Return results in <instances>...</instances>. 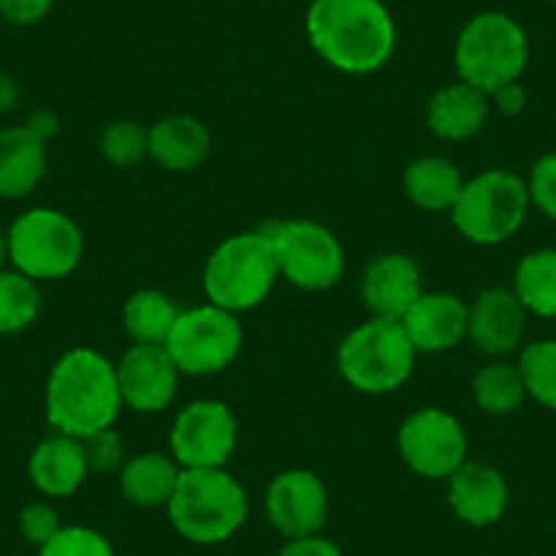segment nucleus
<instances>
[{
  "instance_id": "nucleus-36",
  "label": "nucleus",
  "mask_w": 556,
  "mask_h": 556,
  "mask_svg": "<svg viewBox=\"0 0 556 556\" xmlns=\"http://www.w3.org/2000/svg\"><path fill=\"white\" fill-rule=\"evenodd\" d=\"M276 556H344V551L339 548V543L330 538L319 534H306V538H292L287 540L281 548L276 551Z\"/></svg>"
},
{
  "instance_id": "nucleus-38",
  "label": "nucleus",
  "mask_w": 556,
  "mask_h": 556,
  "mask_svg": "<svg viewBox=\"0 0 556 556\" xmlns=\"http://www.w3.org/2000/svg\"><path fill=\"white\" fill-rule=\"evenodd\" d=\"M25 126H28L36 137H41L47 142V139H52L58 134V117L52 115V112L39 110V112H34L28 121H25Z\"/></svg>"
},
{
  "instance_id": "nucleus-14",
  "label": "nucleus",
  "mask_w": 556,
  "mask_h": 556,
  "mask_svg": "<svg viewBox=\"0 0 556 556\" xmlns=\"http://www.w3.org/2000/svg\"><path fill=\"white\" fill-rule=\"evenodd\" d=\"M123 406L137 415H159L178 395L184 374L164 344H131L115 363Z\"/></svg>"
},
{
  "instance_id": "nucleus-12",
  "label": "nucleus",
  "mask_w": 556,
  "mask_h": 556,
  "mask_svg": "<svg viewBox=\"0 0 556 556\" xmlns=\"http://www.w3.org/2000/svg\"><path fill=\"white\" fill-rule=\"evenodd\" d=\"M238 447V417L218 399H197L175 415L169 456L180 469H224Z\"/></svg>"
},
{
  "instance_id": "nucleus-8",
  "label": "nucleus",
  "mask_w": 556,
  "mask_h": 556,
  "mask_svg": "<svg viewBox=\"0 0 556 556\" xmlns=\"http://www.w3.org/2000/svg\"><path fill=\"white\" fill-rule=\"evenodd\" d=\"M7 240L12 267L36 285L72 276L85 256L83 229L58 207L25 211L7 229Z\"/></svg>"
},
{
  "instance_id": "nucleus-32",
  "label": "nucleus",
  "mask_w": 556,
  "mask_h": 556,
  "mask_svg": "<svg viewBox=\"0 0 556 556\" xmlns=\"http://www.w3.org/2000/svg\"><path fill=\"white\" fill-rule=\"evenodd\" d=\"M527 189L532 207H538L545 218L556 222V151L543 153V156L532 164L527 178Z\"/></svg>"
},
{
  "instance_id": "nucleus-33",
  "label": "nucleus",
  "mask_w": 556,
  "mask_h": 556,
  "mask_svg": "<svg viewBox=\"0 0 556 556\" xmlns=\"http://www.w3.org/2000/svg\"><path fill=\"white\" fill-rule=\"evenodd\" d=\"M83 447L90 472H121L123 462H126V445H123L121 434L115 429H104L85 437Z\"/></svg>"
},
{
  "instance_id": "nucleus-20",
  "label": "nucleus",
  "mask_w": 556,
  "mask_h": 556,
  "mask_svg": "<svg viewBox=\"0 0 556 556\" xmlns=\"http://www.w3.org/2000/svg\"><path fill=\"white\" fill-rule=\"evenodd\" d=\"M88 475L83 440L66 434H52L41 440L28 458L30 483L50 500H66L77 494Z\"/></svg>"
},
{
  "instance_id": "nucleus-29",
  "label": "nucleus",
  "mask_w": 556,
  "mask_h": 556,
  "mask_svg": "<svg viewBox=\"0 0 556 556\" xmlns=\"http://www.w3.org/2000/svg\"><path fill=\"white\" fill-rule=\"evenodd\" d=\"M518 371L523 377L527 399L556 412V339H540L521 346Z\"/></svg>"
},
{
  "instance_id": "nucleus-25",
  "label": "nucleus",
  "mask_w": 556,
  "mask_h": 556,
  "mask_svg": "<svg viewBox=\"0 0 556 556\" xmlns=\"http://www.w3.org/2000/svg\"><path fill=\"white\" fill-rule=\"evenodd\" d=\"M513 292L529 317L556 319V249H534L518 260L513 270Z\"/></svg>"
},
{
  "instance_id": "nucleus-27",
  "label": "nucleus",
  "mask_w": 556,
  "mask_h": 556,
  "mask_svg": "<svg viewBox=\"0 0 556 556\" xmlns=\"http://www.w3.org/2000/svg\"><path fill=\"white\" fill-rule=\"evenodd\" d=\"M178 314V303L162 290H137L123 306V330L134 344H164Z\"/></svg>"
},
{
  "instance_id": "nucleus-7",
  "label": "nucleus",
  "mask_w": 556,
  "mask_h": 556,
  "mask_svg": "<svg viewBox=\"0 0 556 556\" xmlns=\"http://www.w3.org/2000/svg\"><path fill=\"white\" fill-rule=\"evenodd\" d=\"M527 178L510 169L491 167L464 180L451 211L453 227L475 245H502L518 235L529 216Z\"/></svg>"
},
{
  "instance_id": "nucleus-21",
  "label": "nucleus",
  "mask_w": 556,
  "mask_h": 556,
  "mask_svg": "<svg viewBox=\"0 0 556 556\" xmlns=\"http://www.w3.org/2000/svg\"><path fill=\"white\" fill-rule=\"evenodd\" d=\"M211 131L200 117L167 115L148 128V156L167 173H194L207 162Z\"/></svg>"
},
{
  "instance_id": "nucleus-4",
  "label": "nucleus",
  "mask_w": 556,
  "mask_h": 556,
  "mask_svg": "<svg viewBox=\"0 0 556 556\" xmlns=\"http://www.w3.org/2000/svg\"><path fill=\"white\" fill-rule=\"evenodd\" d=\"M278 281V265L265 229L229 235L211 251L202 267L207 303L243 314L262 306Z\"/></svg>"
},
{
  "instance_id": "nucleus-3",
  "label": "nucleus",
  "mask_w": 556,
  "mask_h": 556,
  "mask_svg": "<svg viewBox=\"0 0 556 556\" xmlns=\"http://www.w3.org/2000/svg\"><path fill=\"white\" fill-rule=\"evenodd\" d=\"M167 516L175 532L194 545H218L243 529L249 518V494L224 469H184Z\"/></svg>"
},
{
  "instance_id": "nucleus-30",
  "label": "nucleus",
  "mask_w": 556,
  "mask_h": 556,
  "mask_svg": "<svg viewBox=\"0 0 556 556\" xmlns=\"http://www.w3.org/2000/svg\"><path fill=\"white\" fill-rule=\"evenodd\" d=\"M99 151L112 167H137L148 159V128L137 121H112L101 131Z\"/></svg>"
},
{
  "instance_id": "nucleus-34",
  "label": "nucleus",
  "mask_w": 556,
  "mask_h": 556,
  "mask_svg": "<svg viewBox=\"0 0 556 556\" xmlns=\"http://www.w3.org/2000/svg\"><path fill=\"white\" fill-rule=\"evenodd\" d=\"M17 527H20V534L25 538V543L41 548L47 540H52L58 532H61L63 521L50 502H30V505H25L23 510H20Z\"/></svg>"
},
{
  "instance_id": "nucleus-11",
  "label": "nucleus",
  "mask_w": 556,
  "mask_h": 556,
  "mask_svg": "<svg viewBox=\"0 0 556 556\" xmlns=\"http://www.w3.org/2000/svg\"><path fill=\"white\" fill-rule=\"evenodd\" d=\"M395 447L412 475L424 480H447L467 462L469 440L453 412L442 406H420L399 426Z\"/></svg>"
},
{
  "instance_id": "nucleus-40",
  "label": "nucleus",
  "mask_w": 556,
  "mask_h": 556,
  "mask_svg": "<svg viewBox=\"0 0 556 556\" xmlns=\"http://www.w3.org/2000/svg\"><path fill=\"white\" fill-rule=\"evenodd\" d=\"M7 262H9V240H7V232L0 229V270L7 267Z\"/></svg>"
},
{
  "instance_id": "nucleus-22",
  "label": "nucleus",
  "mask_w": 556,
  "mask_h": 556,
  "mask_svg": "<svg viewBox=\"0 0 556 556\" xmlns=\"http://www.w3.org/2000/svg\"><path fill=\"white\" fill-rule=\"evenodd\" d=\"M47 175V142L28 126L0 131V200H25Z\"/></svg>"
},
{
  "instance_id": "nucleus-24",
  "label": "nucleus",
  "mask_w": 556,
  "mask_h": 556,
  "mask_svg": "<svg viewBox=\"0 0 556 556\" xmlns=\"http://www.w3.org/2000/svg\"><path fill=\"white\" fill-rule=\"evenodd\" d=\"M464 175L451 159L445 156H420L406 164L404 194L417 211L426 213H451L458 194L464 189Z\"/></svg>"
},
{
  "instance_id": "nucleus-2",
  "label": "nucleus",
  "mask_w": 556,
  "mask_h": 556,
  "mask_svg": "<svg viewBox=\"0 0 556 556\" xmlns=\"http://www.w3.org/2000/svg\"><path fill=\"white\" fill-rule=\"evenodd\" d=\"M123 409L115 363L93 346L63 352L50 368L45 388L47 424L55 434L85 437L112 429Z\"/></svg>"
},
{
  "instance_id": "nucleus-31",
  "label": "nucleus",
  "mask_w": 556,
  "mask_h": 556,
  "mask_svg": "<svg viewBox=\"0 0 556 556\" xmlns=\"http://www.w3.org/2000/svg\"><path fill=\"white\" fill-rule=\"evenodd\" d=\"M39 556H115V548L99 529L83 527V523H63L61 532L41 545Z\"/></svg>"
},
{
  "instance_id": "nucleus-10",
  "label": "nucleus",
  "mask_w": 556,
  "mask_h": 556,
  "mask_svg": "<svg viewBox=\"0 0 556 556\" xmlns=\"http://www.w3.org/2000/svg\"><path fill=\"white\" fill-rule=\"evenodd\" d=\"M164 350L184 377H213L238 361L243 350V325L238 314L213 303L180 308Z\"/></svg>"
},
{
  "instance_id": "nucleus-15",
  "label": "nucleus",
  "mask_w": 556,
  "mask_h": 556,
  "mask_svg": "<svg viewBox=\"0 0 556 556\" xmlns=\"http://www.w3.org/2000/svg\"><path fill=\"white\" fill-rule=\"evenodd\" d=\"M529 312L513 287H489L469 303L467 341L485 357H507L521 350Z\"/></svg>"
},
{
  "instance_id": "nucleus-26",
  "label": "nucleus",
  "mask_w": 556,
  "mask_h": 556,
  "mask_svg": "<svg viewBox=\"0 0 556 556\" xmlns=\"http://www.w3.org/2000/svg\"><path fill=\"white\" fill-rule=\"evenodd\" d=\"M472 401L483 415L491 417H505L521 409L527 401V388L518 363L491 357L485 366H480L472 377Z\"/></svg>"
},
{
  "instance_id": "nucleus-23",
  "label": "nucleus",
  "mask_w": 556,
  "mask_h": 556,
  "mask_svg": "<svg viewBox=\"0 0 556 556\" xmlns=\"http://www.w3.org/2000/svg\"><path fill=\"white\" fill-rule=\"evenodd\" d=\"M180 472L184 469L169 453L146 451L123 462L121 472H117V485H121L123 500L131 502L134 507L153 510V507H167Z\"/></svg>"
},
{
  "instance_id": "nucleus-18",
  "label": "nucleus",
  "mask_w": 556,
  "mask_h": 556,
  "mask_svg": "<svg viewBox=\"0 0 556 556\" xmlns=\"http://www.w3.org/2000/svg\"><path fill=\"white\" fill-rule=\"evenodd\" d=\"M469 303L453 292H424L415 306L404 314L401 328L409 336L417 355H440L451 352L467 339Z\"/></svg>"
},
{
  "instance_id": "nucleus-16",
  "label": "nucleus",
  "mask_w": 556,
  "mask_h": 556,
  "mask_svg": "<svg viewBox=\"0 0 556 556\" xmlns=\"http://www.w3.org/2000/svg\"><path fill=\"white\" fill-rule=\"evenodd\" d=\"M424 292V273L409 254L401 251L374 256L361 276V301L377 319L401 323Z\"/></svg>"
},
{
  "instance_id": "nucleus-17",
  "label": "nucleus",
  "mask_w": 556,
  "mask_h": 556,
  "mask_svg": "<svg viewBox=\"0 0 556 556\" xmlns=\"http://www.w3.org/2000/svg\"><path fill=\"white\" fill-rule=\"evenodd\" d=\"M447 483V505L453 516L475 529L494 527L510 505V485L505 475L483 462H464Z\"/></svg>"
},
{
  "instance_id": "nucleus-5",
  "label": "nucleus",
  "mask_w": 556,
  "mask_h": 556,
  "mask_svg": "<svg viewBox=\"0 0 556 556\" xmlns=\"http://www.w3.org/2000/svg\"><path fill=\"white\" fill-rule=\"evenodd\" d=\"M417 350L395 319L357 325L336 350V368L352 390L363 395L395 393L415 371Z\"/></svg>"
},
{
  "instance_id": "nucleus-19",
  "label": "nucleus",
  "mask_w": 556,
  "mask_h": 556,
  "mask_svg": "<svg viewBox=\"0 0 556 556\" xmlns=\"http://www.w3.org/2000/svg\"><path fill=\"white\" fill-rule=\"evenodd\" d=\"M491 115V99L467 83H451L426 104V126L442 142H467L483 131Z\"/></svg>"
},
{
  "instance_id": "nucleus-28",
  "label": "nucleus",
  "mask_w": 556,
  "mask_h": 556,
  "mask_svg": "<svg viewBox=\"0 0 556 556\" xmlns=\"http://www.w3.org/2000/svg\"><path fill=\"white\" fill-rule=\"evenodd\" d=\"M41 314V290L14 267L0 270V336L28 330Z\"/></svg>"
},
{
  "instance_id": "nucleus-6",
  "label": "nucleus",
  "mask_w": 556,
  "mask_h": 556,
  "mask_svg": "<svg viewBox=\"0 0 556 556\" xmlns=\"http://www.w3.org/2000/svg\"><path fill=\"white\" fill-rule=\"evenodd\" d=\"M453 63L462 83L491 96L527 72V30L505 12L475 14L458 34Z\"/></svg>"
},
{
  "instance_id": "nucleus-39",
  "label": "nucleus",
  "mask_w": 556,
  "mask_h": 556,
  "mask_svg": "<svg viewBox=\"0 0 556 556\" xmlns=\"http://www.w3.org/2000/svg\"><path fill=\"white\" fill-rule=\"evenodd\" d=\"M17 99H20L17 83H14V79H9V77H3V74H0V112L12 110V106L17 104Z\"/></svg>"
},
{
  "instance_id": "nucleus-9",
  "label": "nucleus",
  "mask_w": 556,
  "mask_h": 556,
  "mask_svg": "<svg viewBox=\"0 0 556 556\" xmlns=\"http://www.w3.org/2000/svg\"><path fill=\"white\" fill-rule=\"evenodd\" d=\"M265 229L278 278L303 292H328L344 278L346 254L333 229L312 218H285Z\"/></svg>"
},
{
  "instance_id": "nucleus-35",
  "label": "nucleus",
  "mask_w": 556,
  "mask_h": 556,
  "mask_svg": "<svg viewBox=\"0 0 556 556\" xmlns=\"http://www.w3.org/2000/svg\"><path fill=\"white\" fill-rule=\"evenodd\" d=\"M55 7V0H0V17L12 25H36Z\"/></svg>"
},
{
  "instance_id": "nucleus-1",
  "label": "nucleus",
  "mask_w": 556,
  "mask_h": 556,
  "mask_svg": "<svg viewBox=\"0 0 556 556\" xmlns=\"http://www.w3.org/2000/svg\"><path fill=\"white\" fill-rule=\"evenodd\" d=\"M306 36L330 68L350 77L379 72L395 50V23L382 0H312Z\"/></svg>"
},
{
  "instance_id": "nucleus-37",
  "label": "nucleus",
  "mask_w": 556,
  "mask_h": 556,
  "mask_svg": "<svg viewBox=\"0 0 556 556\" xmlns=\"http://www.w3.org/2000/svg\"><path fill=\"white\" fill-rule=\"evenodd\" d=\"M489 99H491V110H496L505 117H516L527 110V90H523L521 79L510 85H502V88L494 90Z\"/></svg>"
},
{
  "instance_id": "nucleus-13",
  "label": "nucleus",
  "mask_w": 556,
  "mask_h": 556,
  "mask_svg": "<svg viewBox=\"0 0 556 556\" xmlns=\"http://www.w3.org/2000/svg\"><path fill=\"white\" fill-rule=\"evenodd\" d=\"M330 494L317 472L292 467L278 472L265 489L267 523L285 540L319 534L328 523Z\"/></svg>"
}]
</instances>
